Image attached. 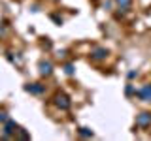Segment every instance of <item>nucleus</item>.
Wrapping results in <instances>:
<instances>
[{
  "label": "nucleus",
  "mask_w": 151,
  "mask_h": 141,
  "mask_svg": "<svg viewBox=\"0 0 151 141\" xmlns=\"http://www.w3.org/2000/svg\"><path fill=\"white\" fill-rule=\"evenodd\" d=\"M136 126L142 130H145V128H149L151 126V111H142L136 115Z\"/></svg>",
  "instance_id": "obj_5"
},
{
  "label": "nucleus",
  "mask_w": 151,
  "mask_h": 141,
  "mask_svg": "<svg viewBox=\"0 0 151 141\" xmlns=\"http://www.w3.org/2000/svg\"><path fill=\"white\" fill-rule=\"evenodd\" d=\"M63 72L68 75V77H72V75L76 73V64H74V62H66V64L63 66Z\"/></svg>",
  "instance_id": "obj_9"
},
{
  "label": "nucleus",
  "mask_w": 151,
  "mask_h": 141,
  "mask_svg": "<svg viewBox=\"0 0 151 141\" xmlns=\"http://www.w3.org/2000/svg\"><path fill=\"white\" fill-rule=\"evenodd\" d=\"M125 96L127 98H134L136 96V87L132 83H127V87H125Z\"/></svg>",
  "instance_id": "obj_11"
},
{
  "label": "nucleus",
  "mask_w": 151,
  "mask_h": 141,
  "mask_svg": "<svg viewBox=\"0 0 151 141\" xmlns=\"http://www.w3.org/2000/svg\"><path fill=\"white\" fill-rule=\"evenodd\" d=\"M53 105L57 107V109H60V111H68L70 107H72V100H70L68 94L57 92L55 96H53Z\"/></svg>",
  "instance_id": "obj_2"
},
{
  "label": "nucleus",
  "mask_w": 151,
  "mask_h": 141,
  "mask_svg": "<svg viewBox=\"0 0 151 141\" xmlns=\"http://www.w3.org/2000/svg\"><path fill=\"white\" fill-rule=\"evenodd\" d=\"M108 55H110V51L106 47H94L91 53H89V58L94 60V62H102V60L108 58Z\"/></svg>",
  "instance_id": "obj_6"
},
{
  "label": "nucleus",
  "mask_w": 151,
  "mask_h": 141,
  "mask_svg": "<svg viewBox=\"0 0 151 141\" xmlns=\"http://www.w3.org/2000/svg\"><path fill=\"white\" fill-rule=\"evenodd\" d=\"M25 92H28V94H32V96H42V94L45 92V85H42V83H38V81H34V83H25Z\"/></svg>",
  "instance_id": "obj_4"
},
{
  "label": "nucleus",
  "mask_w": 151,
  "mask_h": 141,
  "mask_svg": "<svg viewBox=\"0 0 151 141\" xmlns=\"http://www.w3.org/2000/svg\"><path fill=\"white\" fill-rule=\"evenodd\" d=\"M78 135H79V137H83V139H91V137H94V132L91 128H85V126H83V128L78 130Z\"/></svg>",
  "instance_id": "obj_8"
},
{
  "label": "nucleus",
  "mask_w": 151,
  "mask_h": 141,
  "mask_svg": "<svg viewBox=\"0 0 151 141\" xmlns=\"http://www.w3.org/2000/svg\"><path fill=\"white\" fill-rule=\"evenodd\" d=\"M138 75H140L138 70H129V72H127V79H129V81H132V79H136Z\"/></svg>",
  "instance_id": "obj_13"
},
{
  "label": "nucleus",
  "mask_w": 151,
  "mask_h": 141,
  "mask_svg": "<svg viewBox=\"0 0 151 141\" xmlns=\"http://www.w3.org/2000/svg\"><path fill=\"white\" fill-rule=\"evenodd\" d=\"M38 73H40V77H51L53 75V62L47 58H42L38 62Z\"/></svg>",
  "instance_id": "obj_3"
},
{
  "label": "nucleus",
  "mask_w": 151,
  "mask_h": 141,
  "mask_svg": "<svg viewBox=\"0 0 151 141\" xmlns=\"http://www.w3.org/2000/svg\"><path fill=\"white\" fill-rule=\"evenodd\" d=\"M19 128H21V126H19L15 120H12V119L6 120L2 124V134H0V139H15Z\"/></svg>",
  "instance_id": "obj_1"
},
{
  "label": "nucleus",
  "mask_w": 151,
  "mask_h": 141,
  "mask_svg": "<svg viewBox=\"0 0 151 141\" xmlns=\"http://www.w3.org/2000/svg\"><path fill=\"white\" fill-rule=\"evenodd\" d=\"M51 19H53L57 25H63V23H64V21H63V17H57V15H51Z\"/></svg>",
  "instance_id": "obj_15"
},
{
  "label": "nucleus",
  "mask_w": 151,
  "mask_h": 141,
  "mask_svg": "<svg viewBox=\"0 0 151 141\" xmlns=\"http://www.w3.org/2000/svg\"><path fill=\"white\" fill-rule=\"evenodd\" d=\"M6 120H9V113L6 109H0V124H4Z\"/></svg>",
  "instance_id": "obj_12"
},
{
  "label": "nucleus",
  "mask_w": 151,
  "mask_h": 141,
  "mask_svg": "<svg viewBox=\"0 0 151 141\" xmlns=\"http://www.w3.org/2000/svg\"><path fill=\"white\" fill-rule=\"evenodd\" d=\"M17 135H19V137H23V139H30V135H28V134H27V132L23 130V128H19V132H17Z\"/></svg>",
  "instance_id": "obj_14"
},
{
  "label": "nucleus",
  "mask_w": 151,
  "mask_h": 141,
  "mask_svg": "<svg viewBox=\"0 0 151 141\" xmlns=\"http://www.w3.org/2000/svg\"><path fill=\"white\" fill-rule=\"evenodd\" d=\"M140 102H151V83L142 85L140 88H136V96Z\"/></svg>",
  "instance_id": "obj_7"
},
{
  "label": "nucleus",
  "mask_w": 151,
  "mask_h": 141,
  "mask_svg": "<svg viewBox=\"0 0 151 141\" xmlns=\"http://www.w3.org/2000/svg\"><path fill=\"white\" fill-rule=\"evenodd\" d=\"M113 2L117 4V8L119 9H130V6H132V2H134V0H113Z\"/></svg>",
  "instance_id": "obj_10"
}]
</instances>
